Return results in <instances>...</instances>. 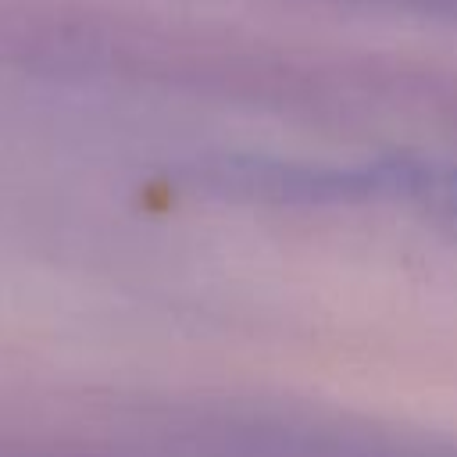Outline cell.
Listing matches in <instances>:
<instances>
[{
	"mask_svg": "<svg viewBox=\"0 0 457 457\" xmlns=\"http://www.w3.org/2000/svg\"><path fill=\"white\" fill-rule=\"evenodd\" d=\"M396 204L457 228V161L382 157L339 164V204Z\"/></svg>",
	"mask_w": 457,
	"mask_h": 457,
	"instance_id": "obj_1",
	"label": "cell"
}]
</instances>
